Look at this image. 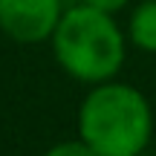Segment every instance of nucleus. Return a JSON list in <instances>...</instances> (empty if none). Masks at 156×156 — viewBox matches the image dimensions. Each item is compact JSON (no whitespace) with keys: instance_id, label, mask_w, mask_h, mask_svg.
I'll return each instance as SVG.
<instances>
[{"instance_id":"nucleus-6","label":"nucleus","mask_w":156,"mask_h":156,"mask_svg":"<svg viewBox=\"0 0 156 156\" xmlns=\"http://www.w3.org/2000/svg\"><path fill=\"white\" fill-rule=\"evenodd\" d=\"M81 3L93 6V9H98V12H107V15H119L130 0H81Z\"/></svg>"},{"instance_id":"nucleus-4","label":"nucleus","mask_w":156,"mask_h":156,"mask_svg":"<svg viewBox=\"0 0 156 156\" xmlns=\"http://www.w3.org/2000/svg\"><path fill=\"white\" fill-rule=\"evenodd\" d=\"M124 35L136 49L156 52V0H142L133 6Z\"/></svg>"},{"instance_id":"nucleus-1","label":"nucleus","mask_w":156,"mask_h":156,"mask_svg":"<svg viewBox=\"0 0 156 156\" xmlns=\"http://www.w3.org/2000/svg\"><path fill=\"white\" fill-rule=\"evenodd\" d=\"M153 136L145 93L116 78L93 84L78 107V139L98 156H142Z\"/></svg>"},{"instance_id":"nucleus-2","label":"nucleus","mask_w":156,"mask_h":156,"mask_svg":"<svg viewBox=\"0 0 156 156\" xmlns=\"http://www.w3.org/2000/svg\"><path fill=\"white\" fill-rule=\"evenodd\" d=\"M49 44L61 69L84 84L116 78L127 55V35L119 29L116 15L98 12L87 3L64 9Z\"/></svg>"},{"instance_id":"nucleus-3","label":"nucleus","mask_w":156,"mask_h":156,"mask_svg":"<svg viewBox=\"0 0 156 156\" xmlns=\"http://www.w3.org/2000/svg\"><path fill=\"white\" fill-rule=\"evenodd\" d=\"M61 15V0H0V32L17 44H41L52 38Z\"/></svg>"},{"instance_id":"nucleus-5","label":"nucleus","mask_w":156,"mask_h":156,"mask_svg":"<svg viewBox=\"0 0 156 156\" xmlns=\"http://www.w3.org/2000/svg\"><path fill=\"white\" fill-rule=\"evenodd\" d=\"M44 156H98L84 139H64L58 145H52Z\"/></svg>"}]
</instances>
